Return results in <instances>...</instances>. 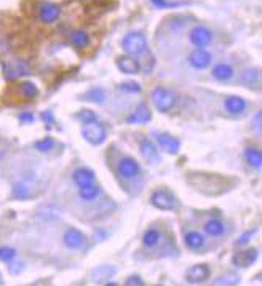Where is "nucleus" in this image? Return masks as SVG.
Segmentation results:
<instances>
[{"label":"nucleus","instance_id":"14","mask_svg":"<svg viewBox=\"0 0 262 286\" xmlns=\"http://www.w3.org/2000/svg\"><path fill=\"white\" fill-rule=\"evenodd\" d=\"M152 118V114L149 111V107L146 104H139L136 109L131 112L126 118L128 123H147L150 122Z\"/></svg>","mask_w":262,"mask_h":286},{"label":"nucleus","instance_id":"23","mask_svg":"<svg viewBox=\"0 0 262 286\" xmlns=\"http://www.w3.org/2000/svg\"><path fill=\"white\" fill-rule=\"evenodd\" d=\"M114 273L115 270L111 267H98L96 270L91 272V278L94 280V283H102L104 280H109Z\"/></svg>","mask_w":262,"mask_h":286},{"label":"nucleus","instance_id":"25","mask_svg":"<svg viewBox=\"0 0 262 286\" xmlns=\"http://www.w3.org/2000/svg\"><path fill=\"white\" fill-rule=\"evenodd\" d=\"M78 195L82 200H85V201H91L94 200L98 195H99V189L94 186V184H90V186H85V187H80L78 190Z\"/></svg>","mask_w":262,"mask_h":286},{"label":"nucleus","instance_id":"30","mask_svg":"<svg viewBox=\"0 0 262 286\" xmlns=\"http://www.w3.org/2000/svg\"><path fill=\"white\" fill-rule=\"evenodd\" d=\"M242 83L245 85H253L254 80H259V70L257 69H248L242 74Z\"/></svg>","mask_w":262,"mask_h":286},{"label":"nucleus","instance_id":"26","mask_svg":"<svg viewBox=\"0 0 262 286\" xmlns=\"http://www.w3.org/2000/svg\"><path fill=\"white\" fill-rule=\"evenodd\" d=\"M19 91H21L22 96L28 98V99H32L39 94V88L34 82H22L21 87H19Z\"/></svg>","mask_w":262,"mask_h":286},{"label":"nucleus","instance_id":"3","mask_svg":"<svg viewBox=\"0 0 262 286\" xmlns=\"http://www.w3.org/2000/svg\"><path fill=\"white\" fill-rule=\"evenodd\" d=\"M82 136L85 138L87 142L93 146H98V144H102L107 138V133L102 125L96 122H91V123H85V126L82 128Z\"/></svg>","mask_w":262,"mask_h":286},{"label":"nucleus","instance_id":"31","mask_svg":"<svg viewBox=\"0 0 262 286\" xmlns=\"http://www.w3.org/2000/svg\"><path fill=\"white\" fill-rule=\"evenodd\" d=\"M118 90L123 91V93H141V85L133 80H126L122 82L120 85H118Z\"/></svg>","mask_w":262,"mask_h":286},{"label":"nucleus","instance_id":"28","mask_svg":"<svg viewBox=\"0 0 262 286\" xmlns=\"http://www.w3.org/2000/svg\"><path fill=\"white\" fill-rule=\"evenodd\" d=\"M85 99L91 101V102H104L106 99V93L101 88H91L87 94H85Z\"/></svg>","mask_w":262,"mask_h":286},{"label":"nucleus","instance_id":"34","mask_svg":"<svg viewBox=\"0 0 262 286\" xmlns=\"http://www.w3.org/2000/svg\"><path fill=\"white\" fill-rule=\"evenodd\" d=\"M13 197L15 198H19V200H24L29 197V189L24 186V184H16L15 189H13Z\"/></svg>","mask_w":262,"mask_h":286},{"label":"nucleus","instance_id":"20","mask_svg":"<svg viewBox=\"0 0 262 286\" xmlns=\"http://www.w3.org/2000/svg\"><path fill=\"white\" fill-rule=\"evenodd\" d=\"M245 160L248 162L249 166H253V168H256V170H260V166H262V153L257 149L249 147V149L245 150Z\"/></svg>","mask_w":262,"mask_h":286},{"label":"nucleus","instance_id":"27","mask_svg":"<svg viewBox=\"0 0 262 286\" xmlns=\"http://www.w3.org/2000/svg\"><path fill=\"white\" fill-rule=\"evenodd\" d=\"M160 242V232L155 229H149L144 235H142V245L147 248H153Z\"/></svg>","mask_w":262,"mask_h":286},{"label":"nucleus","instance_id":"42","mask_svg":"<svg viewBox=\"0 0 262 286\" xmlns=\"http://www.w3.org/2000/svg\"><path fill=\"white\" fill-rule=\"evenodd\" d=\"M104 237H106V233H98V232H94V240H96V242H99L101 238H104Z\"/></svg>","mask_w":262,"mask_h":286},{"label":"nucleus","instance_id":"8","mask_svg":"<svg viewBox=\"0 0 262 286\" xmlns=\"http://www.w3.org/2000/svg\"><path fill=\"white\" fill-rule=\"evenodd\" d=\"M139 171H141L139 163L131 157H125L118 163V174L125 177V179H133V177L139 174Z\"/></svg>","mask_w":262,"mask_h":286},{"label":"nucleus","instance_id":"37","mask_svg":"<svg viewBox=\"0 0 262 286\" xmlns=\"http://www.w3.org/2000/svg\"><path fill=\"white\" fill-rule=\"evenodd\" d=\"M125 284L126 286H142L144 284V281H142L139 277H136V275H131V277H128V280L125 281Z\"/></svg>","mask_w":262,"mask_h":286},{"label":"nucleus","instance_id":"10","mask_svg":"<svg viewBox=\"0 0 262 286\" xmlns=\"http://www.w3.org/2000/svg\"><path fill=\"white\" fill-rule=\"evenodd\" d=\"M63 242L69 249H80L87 242V237L83 235V232H80L78 229H69L66 230Z\"/></svg>","mask_w":262,"mask_h":286},{"label":"nucleus","instance_id":"11","mask_svg":"<svg viewBox=\"0 0 262 286\" xmlns=\"http://www.w3.org/2000/svg\"><path fill=\"white\" fill-rule=\"evenodd\" d=\"M155 136H157L159 146L162 147L163 152H166V153H177L179 152V147H181L179 139H176L174 136H171L168 133H157Z\"/></svg>","mask_w":262,"mask_h":286},{"label":"nucleus","instance_id":"16","mask_svg":"<svg viewBox=\"0 0 262 286\" xmlns=\"http://www.w3.org/2000/svg\"><path fill=\"white\" fill-rule=\"evenodd\" d=\"M224 106H225V111H227L229 114L238 115V114L245 112L246 101L243 98H240V96H229L227 99H225Z\"/></svg>","mask_w":262,"mask_h":286},{"label":"nucleus","instance_id":"17","mask_svg":"<svg viewBox=\"0 0 262 286\" xmlns=\"http://www.w3.org/2000/svg\"><path fill=\"white\" fill-rule=\"evenodd\" d=\"M74 183L78 187H85L94 183V173L90 168H78L74 171Z\"/></svg>","mask_w":262,"mask_h":286},{"label":"nucleus","instance_id":"19","mask_svg":"<svg viewBox=\"0 0 262 286\" xmlns=\"http://www.w3.org/2000/svg\"><path fill=\"white\" fill-rule=\"evenodd\" d=\"M233 75V69L229 64H216L213 67V77L216 80L225 82V80H230Z\"/></svg>","mask_w":262,"mask_h":286},{"label":"nucleus","instance_id":"41","mask_svg":"<svg viewBox=\"0 0 262 286\" xmlns=\"http://www.w3.org/2000/svg\"><path fill=\"white\" fill-rule=\"evenodd\" d=\"M254 125H256L254 128L259 131V129H260V112H257V114H256V117H254Z\"/></svg>","mask_w":262,"mask_h":286},{"label":"nucleus","instance_id":"39","mask_svg":"<svg viewBox=\"0 0 262 286\" xmlns=\"http://www.w3.org/2000/svg\"><path fill=\"white\" fill-rule=\"evenodd\" d=\"M42 120H43L46 125L55 123V118H53V114H51V112H43V114H42Z\"/></svg>","mask_w":262,"mask_h":286},{"label":"nucleus","instance_id":"13","mask_svg":"<svg viewBox=\"0 0 262 286\" xmlns=\"http://www.w3.org/2000/svg\"><path fill=\"white\" fill-rule=\"evenodd\" d=\"M256 259H257V249L248 248V249H245V251L237 253V254L233 256L232 262H233V266H237V267L246 269V267H249L251 264H254Z\"/></svg>","mask_w":262,"mask_h":286},{"label":"nucleus","instance_id":"33","mask_svg":"<svg viewBox=\"0 0 262 286\" xmlns=\"http://www.w3.org/2000/svg\"><path fill=\"white\" fill-rule=\"evenodd\" d=\"M16 257V249L10 246H0V261L11 262Z\"/></svg>","mask_w":262,"mask_h":286},{"label":"nucleus","instance_id":"38","mask_svg":"<svg viewBox=\"0 0 262 286\" xmlns=\"http://www.w3.org/2000/svg\"><path fill=\"white\" fill-rule=\"evenodd\" d=\"M19 120L24 122V123H32L34 122V115L31 112H22V114H19Z\"/></svg>","mask_w":262,"mask_h":286},{"label":"nucleus","instance_id":"18","mask_svg":"<svg viewBox=\"0 0 262 286\" xmlns=\"http://www.w3.org/2000/svg\"><path fill=\"white\" fill-rule=\"evenodd\" d=\"M139 149H141V153H142V155H144L149 162H159V160H160L159 152H157L155 146H153L149 139H142V141H141Z\"/></svg>","mask_w":262,"mask_h":286},{"label":"nucleus","instance_id":"2","mask_svg":"<svg viewBox=\"0 0 262 286\" xmlns=\"http://www.w3.org/2000/svg\"><path fill=\"white\" fill-rule=\"evenodd\" d=\"M152 102L159 112H170L176 104V94L168 88L157 87L152 91Z\"/></svg>","mask_w":262,"mask_h":286},{"label":"nucleus","instance_id":"9","mask_svg":"<svg viewBox=\"0 0 262 286\" xmlns=\"http://www.w3.org/2000/svg\"><path fill=\"white\" fill-rule=\"evenodd\" d=\"M209 278V269L206 264H197L192 266L186 272V280L189 283H203L205 280Z\"/></svg>","mask_w":262,"mask_h":286},{"label":"nucleus","instance_id":"36","mask_svg":"<svg viewBox=\"0 0 262 286\" xmlns=\"http://www.w3.org/2000/svg\"><path fill=\"white\" fill-rule=\"evenodd\" d=\"M253 233H254V230H248V232H245V233H243L240 238H238V240H237V245H238V246H243V245H246L249 238L253 237Z\"/></svg>","mask_w":262,"mask_h":286},{"label":"nucleus","instance_id":"1","mask_svg":"<svg viewBox=\"0 0 262 286\" xmlns=\"http://www.w3.org/2000/svg\"><path fill=\"white\" fill-rule=\"evenodd\" d=\"M122 46L128 56H141L147 51V40L141 32H129L125 35Z\"/></svg>","mask_w":262,"mask_h":286},{"label":"nucleus","instance_id":"12","mask_svg":"<svg viewBox=\"0 0 262 286\" xmlns=\"http://www.w3.org/2000/svg\"><path fill=\"white\" fill-rule=\"evenodd\" d=\"M189 64L194 69H206L211 64V55L203 48L194 50L189 55Z\"/></svg>","mask_w":262,"mask_h":286},{"label":"nucleus","instance_id":"4","mask_svg":"<svg viewBox=\"0 0 262 286\" xmlns=\"http://www.w3.org/2000/svg\"><path fill=\"white\" fill-rule=\"evenodd\" d=\"M4 75L7 80H15L19 77H24L29 74V66L26 61L21 59H15V61H7L4 63Z\"/></svg>","mask_w":262,"mask_h":286},{"label":"nucleus","instance_id":"15","mask_svg":"<svg viewBox=\"0 0 262 286\" xmlns=\"http://www.w3.org/2000/svg\"><path fill=\"white\" fill-rule=\"evenodd\" d=\"M117 67L123 74H138L139 72V63L131 56H122L117 59Z\"/></svg>","mask_w":262,"mask_h":286},{"label":"nucleus","instance_id":"22","mask_svg":"<svg viewBox=\"0 0 262 286\" xmlns=\"http://www.w3.org/2000/svg\"><path fill=\"white\" fill-rule=\"evenodd\" d=\"M224 230H225V227L219 219H209L205 224V232L211 237H219L224 233Z\"/></svg>","mask_w":262,"mask_h":286},{"label":"nucleus","instance_id":"29","mask_svg":"<svg viewBox=\"0 0 262 286\" xmlns=\"http://www.w3.org/2000/svg\"><path fill=\"white\" fill-rule=\"evenodd\" d=\"M240 283V278H238L235 273H225V275H221L219 278H216L214 284H225V286H232V284H238Z\"/></svg>","mask_w":262,"mask_h":286},{"label":"nucleus","instance_id":"21","mask_svg":"<svg viewBox=\"0 0 262 286\" xmlns=\"http://www.w3.org/2000/svg\"><path fill=\"white\" fill-rule=\"evenodd\" d=\"M70 43H72L75 48H85L90 43V39H88V34L85 31H74L70 34Z\"/></svg>","mask_w":262,"mask_h":286},{"label":"nucleus","instance_id":"40","mask_svg":"<svg viewBox=\"0 0 262 286\" xmlns=\"http://www.w3.org/2000/svg\"><path fill=\"white\" fill-rule=\"evenodd\" d=\"M150 2L155 5L157 8H165V7H170V4H166L165 0H150Z\"/></svg>","mask_w":262,"mask_h":286},{"label":"nucleus","instance_id":"24","mask_svg":"<svg viewBox=\"0 0 262 286\" xmlns=\"http://www.w3.org/2000/svg\"><path fill=\"white\" fill-rule=\"evenodd\" d=\"M184 242H186V245L190 249H197V248H200L201 245L205 243V238H203V235L198 233V232H189L186 235V238H184Z\"/></svg>","mask_w":262,"mask_h":286},{"label":"nucleus","instance_id":"43","mask_svg":"<svg viewBox=\"0 0 262 286\" xmlns=\"http://www.w3.org/2000/svg\"><path fill=\"white\" fill-rule=\"evenodd\" d=\"M0 280H2V277H0Z\"/></svg>","mask_w":262,"mask_h":286},{"label":"nucleus","instance_id":"32","mask_svg":"<svg viewBox=\"0 0 262 286\" xmlns=\"http://www.w3.org/2000/svg\"><path fill=\"white\" fill-rule=\"evenodd\" d=\"M53 146H55V139L53 138H43V139L37 141L34 144V147L37 150H40V152H48V150L53 149Z\"/></svg>","mask_w":262,"mask_h":286},{"label":"nucleus","instance_id":"6","mask_svg":"<svg viewBox=\"0 0 262 286\" xmlns=\"http://www.w3.org/2000/svg\"><path fill=\"white\" fill-rule=\"evenodd\" d=\"M189 40H190V43H192V45H195L197 48H205L206 45L211 43L213 34L205 26H195L189 34Z\"/></svg>","mask_w":262,"mask_h":286},{"label":"nucleus","instance_id":"7","mask_svg":"<svg viewBox=\"0 0 262 286\" xmlns=\"http://www.w3.org/2000/svg\"><path fill=\"white\" fill-rule=\"evenodd\" d=\"M61 16V10H59L58 5L51 4V2H43L39 5V18L45 24H51V22H56Z\"/></svg>","mask_w":262,"mask_h":286},{"label":"nucleus","instance_id":"35","mask_svg":"<svg viewBox=\"0 0 262 286\" xmlns=\"http://www.w3.org/2000/svg\"><path fill=\"white\" fill-rule=\"evenodd\" d=\"M77 118H78L80 122H83V123H91V122H96L98 120L96 114L91 112V111H82V112H78Z\"/></svg>","mask_w":262,"mask_h":286},{"label":"nucleus","instance_id":"5","mask_svg":"<svg viewBox=\"0 0 262 286\" xmlns=\"http://www.w3.org/2000/svg\"><path fill=\"white\" fill-rule=\"evenodd\" d=\"M150 203L157 210L162 211H171L176 206V198L168 190H155L150 197Z\"/></svg>","mask_w":262,"mask_h":286}]
</instances>
